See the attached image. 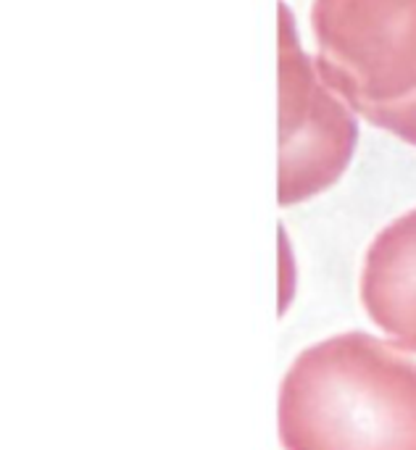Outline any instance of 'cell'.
Segmentation results:
<instances>
[{"mask_svg": "<svg viewBox=\"0 0 416 450\" xmlns=\"http://www.w3.org/2000/svg\"><path fill=\"white\" fill-rule=\"evenodd\" d=\"M285 450H416V361L345 332L306 348L280 387Z\"/></svg>", "mask_w": 416, "mask_h": 450, "instance_id": "1", "label": "cell"}, {"mask_svg": "<svg viewBox=\"0 0 416 450\" xmlns=\"http://www.w3.org/2000/svg\"><path fill=\"white\" fill-rule=\"evenodd\" d=\"M358 139L356 111L306 55L295 19L280 3V172L276 200L295 206L345 174Z\"/></svg>", "mask_w": 416, "mask_h": 450, "instance_id": "2", "label": "cell"}, {"mask_svg": "<svg viewBox=\"0 0 416 450\" xmlns=\"http://www.w3.org/2000/svg\"><path fill=\"white\" fill-rule=\"evenodd\" d=\"M316 69L348 105L416 92V0H314Z\"/></svg>", "mask_w": 416, "mask_h": 450, "instance_id": "3", "label": "cell"}, {"mask_svg": "<svg viewBox=\"0 0 416 450\" xmlns=\"http://www.w3.org/2000/svg\"><path fill=\"white\" fill-rule=\"evenodd\" d=\"M358 292L369 319L400 350L416 353V208L372 240Z\"/></svg>", "mask_w": 416, "mask_h": 450, "instance_id": "4", "label": "cell"}, {"mask_svg": "<svg viewBox=\"0 0 416 450\" xmlns=\"http://www.w3.org/2000/svg\"><path fill=\"white\" fill-rule=\"evenodd\" d=\"M350 108L369 124L400 137L408 145H416V92L387 103H353Z\"/></svg>", "mask_w": 416, "mask_h": 450, "instance_id": "5", "label": "cell"}]
</instances>
